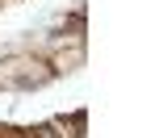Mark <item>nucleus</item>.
I'll use <instances>...</instances> for the list:
<instances>
[{"instance_id": "1", "label": "nucleus", "mask_w": 159, "mask_h": 138, "mask_svg": "<svg viewBox=\"0 0 159 138\" xmlns=\"http://www.w3.org/2000/svg\"><path fill=\"white\" fill-rule=\"evenodd\" d=\"M46 84H55V71L38 50H30V42L0 50V92H38Z\"/></svg>"}]
</instances>
